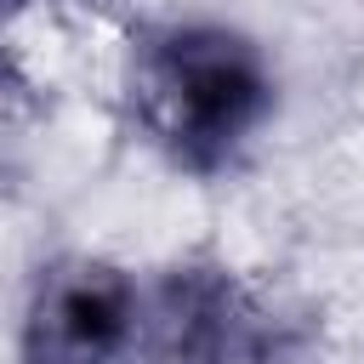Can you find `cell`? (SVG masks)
<instances>
[{
	"label": "cell",
	"mask_w": 364,
	"mask_h": 364,
	"mask_svg": "<svg viewBox=\"0 0 364 364\" xmlns=\"http://www.w3.org/2000/svg\"><path fill=\"white\" fill-rule=\"evenodd\" d=\"M125 97L136 131L193 176L228 171L273 114L262 46L228 23H165L131 46Z\"/></svg>",
	"instance_id": "6da1fadb"
},
{
	"label": "cell",
	"mask_w": 364,
	"mask_h": 364,
	"mask_svg": "<svg viewBox=\"0 0 364 364\" xmlns=\"http://www.w3.org/2000/svg\"><path fill=\"white\" fill-rule=\"evenodd\" d=\"M136 341L154 364H301L267 296L216 262L171 267L142 301Z\"/></svg>",
	"instance_id": "7a4b0ae2"
},
{
	"label": "cell",
	"mask_w": 364,
	"mask_h": 364,
	"mask_svg": "<svg viewBox=\"0 0 364 364\" xmlns=\"http://www.w3.org/2000/svg\"><path fill=\"white\" fill-rule=\"evenodd\" d=\"M142 290L108 256H57L40 267L23 324L17 364H119L136 347Z\"/></svg>",
	"instance_id": "3957f363"
},
{
	"label": "cell",
	"mask_w": 364,
	"mask_h": 364,
	"mask_svg": "<svg viewBox=\"0 0 364 364\" xmlns=\"http://www.w3.org/2000/svg\"><path fill=\"white\" fill-rule=\"evenodd\" d=\"M28 131H34V85L0 63V188L17 176L23 165V148H28Z\"/></svg>",
	"instance_id": "277c9868"
},
{
	"label": "cell",
	"mask_w": 364,
	"mask_h": 364,
	"mask_svg": "<svg viewBox=\"0 0 364 364\" xmlns=\"http://www.w3.org/2000/svg\"><path fill=\"white\" fill-rule=\"evenodd\" d=\"M17 6H23V0H0V17H6V11H17Z\"/></svg>",
	"instance_id": "5b68a950"
}]
</instances>
